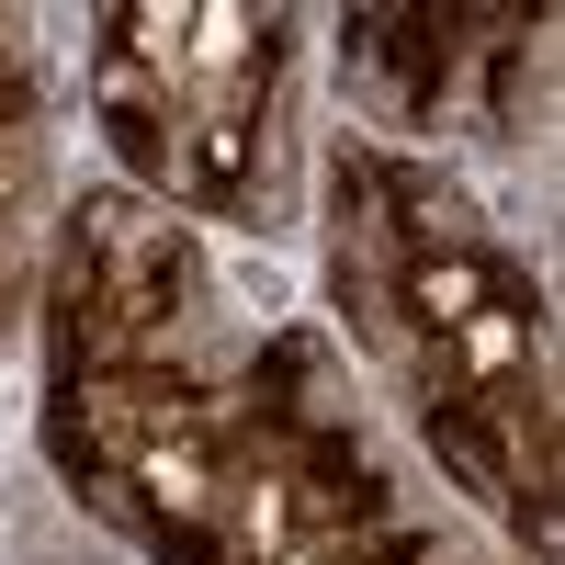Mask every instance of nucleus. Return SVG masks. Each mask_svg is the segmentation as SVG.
<instances>
[{"label": "nucleus", "instance_id": "6", "mask_svg": "<svg viewBox=\"0 0 565 565\" xmlns=\"http://www.w3.org/2000/svg\"><path fill=\"white\" fill-rule=\"evenodd\" d=\"M45 204H57V125H45V57L34 23L0 12V340L23 328L45 282Z\"/></svg>", "mask_w": 565, "mask_h": 565}, {"label": "nucleus", "instance_id": "5", "mask_svg": "<svg viewBox=\"0 0 565 565\" xmlns=\"http://www.w3.org/2000/svg\"><path fill=\"white\" fill-rule=\"evenodd\" d=\"M554 12H498V0H373L340 12V57L385 125H476L521 136V90L543 79Z\"/></svg>", "mask_w": 565, "mask_h": 565}, {"label": "nucleus", "instance_id": "3", "mask_svg": "<svg viewBox=\"0 0 565 565\" xmlns=\"http://www.w3.org/2000/svg\"><path fill=\"white\" fill-rule=\"evenodd\" d=\"M79 90L125 193L271 238L295 215V12L226 0H114L90 12Z\"/></svg>", "mask_w": 565, "mask_h": 565}, {"label": "nucleus", "instance_id": "2", "mask_svg": "<svg viewBox=\"0 0 565 565\" xmlns=\"http://www.w3.org/2000/svg\"><path fill=\"white\" fill-rule=\"evenodd\" d=\"M45 396L34 441L57 487L148 565H238V373L215 340V282L181 215L148 193H79L34 282Z\"/></svg>", "mask_w": 565, "mask_h": 565}, {"label": "nucleus", "instance_id": "4", "mask_svg": "<svg viewBox=\"0 0 565 565\" xmlns=\"http://www.w3.org/2000/svg\"><path fill=\"white\" fill-rule=\"evenodd\" d=\"M238 554L249 565H487L373 441L340 351L271 328L238 373Z\"/></svg>", "mask_w": 565, "mask_h": 565}, {"label": "nucleus", "instance_id": "1", "mask_svg": "<svg viewBox=\"0 0 565 565\" xmlns=\"http://www.w3.org/2000/svg\"><path fill=\"white\" fill-rule=\"evenodd\" d=\"M328 295L362 373L396 396L418 452L487 509L532 565H554V306L543 271L476 215V193L396 148H328Z\"/></svg>", "mask_w": 565, "mask_h": 565}]
</instances>
